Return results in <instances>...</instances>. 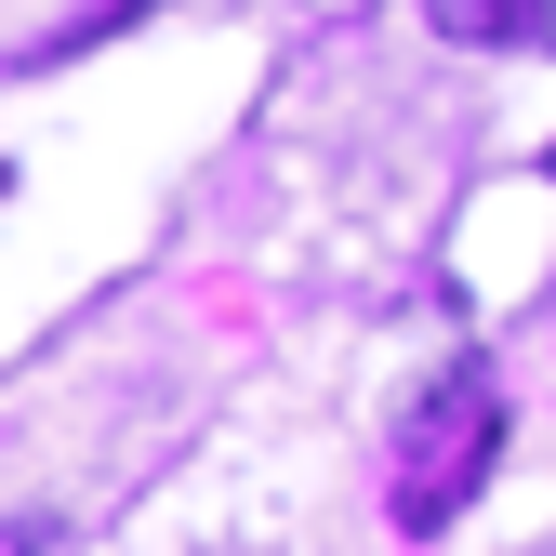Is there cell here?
I'll list each match as a JSON object with an SVG mask.
<instances>
[{"label": "cell", "instance_id": "7a4b0ae2", "mask_svg": "<svg viewBox=\"0 0 556 556\" xmlns=\"http://www.w3.org/2000/svg\"><path fill=\"white\" fill-rule=\"evenodd\" d=\"M425 27L464 53H543L556 40V0H425Z\"/></svg>", "mask_w": 556, "mask_h": 556}, {"label": "cell", "instance_id": "6da1fadb", "mask_svg": "<svg viewBox=\"0 0 556 556\" xmlns=\"http://www.w3.org/2000/svg\"><path fill=\"white\" fill-rule=\"evenodd\" d=\"M491 451H504V384L464 358V371L425 384V410H410V451H397V530H410V543H438V530L477 504Z\"/></svg>", "mask_w": 556, "mask_h": 556}]
</instances>
